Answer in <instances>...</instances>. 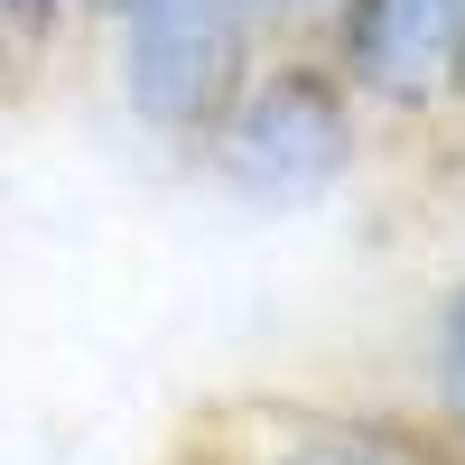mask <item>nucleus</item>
<instances>
[{
	"instance_id": "1",
	"label": "nucleus",
	"mask_w": 465,
	"mask_h": 465,
	"mask_svg": "<svg viewBox=\"0 0 465 465\" xmlns=\"http://www.w3.org/2000/svg\"><path fill=\"white\" fill-rule=\"evenodd\" d=\"M214 168L252 205H307L354 168V84L326 65H270L261 84H232L205 122Z\"/></svg>"
},
{
	"instance_id": "2",
	"label": "nucleus",
	"mask_w": 465,
	"mask_h": 465,
	"mask_svg": "<svg viewBox=\"0 0 465 465\" xmlns=\"http://www.w3.org/2000/svg\"><path fill=\"white\" fill-rule=\"evenodd\" d=\"M465 65V0H335V74L391 112H419Z\"/></svg>"
},
{
	"instance_id": "3",
	"label": "nucleus",
	"mask_w": 465,
	"mask_h": 465,
	"mask_svg": "<svg viewBox=\"0 0 465 465\" xmlns=\"http://www.w3.org/2000/svg\"><path fill=\"white\" fill-rule=\"evenodd\" d=\"M252 465H429L410 438L372 429V419H317V410H289L280 429L252 447Z\"/></svg>"
},
{
	"instance_id": "4",
	"label": "nucleus",
	"mask_w": 465,
	"mask_h": 465,
	"mask_svg": "<svg viewBox=\"0 0 465 465\" xmlns=\"http://www.w3.org/2000/svg\"><path fill=\"white\" fill-rule=\"evenodd\" d=\"M438 410H447V438L465 447V289L447 298V326H438Z\"/></svg>"
},
{
	"instance_id": "5",
	"label": "nucleus",
	"mask_w": 465,
	"mask_h": 465,
	"mask_svg": "<svg viewBox=\"0 0 465 465\" xmlns=\"http://www.w3.org/2000/svg\"><path fill=\"white\" fill-rule=\"evenodd\" d=\"M56 10H65V0H0V37L47 47V37H56Z\"/></svg>"
},
{
	"instance_id": "6",
	"label": "nucleus",
	"mask_w": 465,
	"mask_h": 465,
	"mask_svg": "<svg viewBox=\"0 0 465 465\" xmlns=\"http://www.w3.org/2000/svg\"><path fill=\"white\" fill-rule=\"evenodd\" d=\"M242 10H252V19H307L317 0H242Z\"/></svg>"
},
{
	"instance_id": "7",
	"label": "nucleus",
	"mask_w": 465,
	"mask_h": 465,
	"mask_svg": "<svg viewBox=\"0 0 465 465\" xmlns=\"http://www.w3.org/2000/svg\"><path fill=\"white\" fill-rule=\"evenodd\" d=\"M456 84H465V65H456Z\"/></svg>"
}]
</instances>
